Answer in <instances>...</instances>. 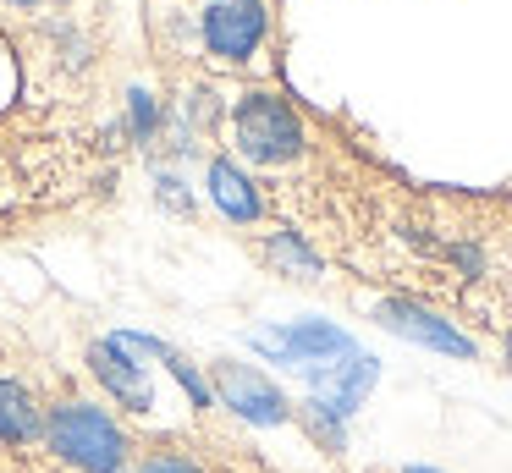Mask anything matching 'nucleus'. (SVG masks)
Segmentation results:
<instances>
[{
    "instance_id": "obj_1",
    "label": "nucleus",
    "mask_w": 512,
    "mask_h": 473,
    "mask_svg": "<svg viewBox=\"0 0 512 473\" xmlns=\"http://www.w3.org/2000/svg\"><path fill=\"white\" fill-rule=\"evenodd\" d=\"M39 473H133V424L78 380H45Z\"/></svg>"
},
{
    "instance_id": "obj_2",
    "label": "nucleus",
    "mask_w": 512,
    "mask_h": 473,
    "mask_svg": "<svg viewBox=\"0 0 512 473\" xmlns=\"http://www.w3.org/2000/svg\"><path fill=\"white\" fill-rule=\"evenodd\" d=\"M226 132H232V160L248 165V171L265 176H292L298 165H309L314 138L303 127V116L292 110L287 94L276 88H243L226 116Z\"/></svg>"
},
{
    "instance_id": "obj_3",
    "label": "nucleus",
    "mask_w": 512,
    "mask_h": 473,
    "mask_svg": "<svg viewBox=\"0 0 512 473\" xmlns=\"http://www.w3.org/2000/svg\"><path fill=\"white\" fill-rule=\"evenodd\" d=\"M133 473H270L248 446L210 429H133Z\"/></svg>"
},
{
    "instance_id": "obj_4",
    "label": "nucleus",
    "mask_w": 512,
    "mask_h": 473,
    "mask_svg": "<svg viewBox=\"0 0 512 473\" xmlns=\"http://www.w3.org/2000/svg\"><path fill=\"white\" fill-rule=\"evenodd\" d=\"M45 451V374L0 358V473H39Z\"/></svg>"
},
{
    "instance_id": "obj_5",
    "label": "nucleus",
    "mask_w": 512,
    "mask_h": 473,
    "mask_svg": "<svg viewBox=\"0 0 512 473\" xmlns=\"http://www.w3.org/2000/svg\"><path fill=\"white\" fill-rule=\"evenodd\" d=\"M199 39L221 72H243L270 44V6L265 0H210L199 11Z\"/></svg>"
},
{
    "instance_id": "obj_6",
    "label": "nucleus",
    "mask_w": 512,
    "mask_h": 473,
    "mask_svg": "<svg viewBox=\"0 0 512 473\" xmlns=\"http://www.w3.org/2000/svg\"><path fill=\"white\" fill-rule=\"evenodd\" d=\"M210 385H215V402L232 407L243 424H259V429L292 424V402L281 396L276 380H265V374L254 369V363L215 358V363H210Z\"/></svg>"
},
{
    "instance_id": "obj_7",
    "label": "nucleus",
    "mask_w": 512,
    "mask_h": 473,
    "mask_svg": "<svg viewBox=\"0 0 512 473\" xmlns=\"http://www.w3.org/2000/svg\"><path fill=\"white\" fill-rule=\"evenodd\" d=\"M254 347L270 352L276 363L309 369V380H314V374H325L331 363H342V358H353V352H358L353 336L336 330L331 319H292V325H281V330H259Z\"/></svg>"
},
{
    "instance_id": "obj_8",
    "label": "nucleus",
    "mask_w": 512,
    "mask_h": 473,
    "mask_svg": "<svg viewBox=\"0 0 512 473\" xmlns=\"http://www.w3.org/2000/svg\"><path fill=\"white\" fill-rule=\"evenodd\" d=\"M375 319L391 330V336L419 341V347H435V352H446V358H479V341L463 336L452 319L435 314L430 303H419V297H380Z\"/></svg>"
},
{
    "instance_id": "obj_9",
    "label": "nucleus",
    "mask_w": 512,
    "mask_h": 473,
    "mask_svg": "<svg viewBox=\"0 0 512 473\" xmlns=\"http://www.w3.org/2000/svg\"><path fill=\"white\" fill-rule=\"evenodd\" d=\"M89 374L105 385V402L116 407V413H133V418H149V407H155V391H149L144 369L133 363V347H127L122 336H105V341H89Z\"/></svg>"
},
{
    "instance_id": "obj_10",
    "label": "nucleus",
    "mask_w": 512,
    "mask_h": 473,
    "mask_svg": "<svg viewBox=\"0 0 512 473\" xmlns=\"http://www.w3.org/2000/svg\"><path fill=\"white\" fill-rule=\"evenodd\" d=\"M204 182H210V204L221 209L232 226H254V220L270 215V193L265 182H259L248 165H237L232 154H215L210 171H204Z\"/></svg>"
},
{
    "instance_id": "obj_11",
    "label": "nucleus",
    "mask_w": 512,
    "mask_h": 473,
    "mask_svg": "<svg viewBox=\"0 0 512 473\" xmlns=\"http://www.w3.org/2000/svg\"><path fill=\"white\" fill-rule=\"evenodd\" d=\"M259 259H265L270 270L292 275V281H320V275H325L320 248H314L298 226H276V231H270V237L259 242Z\"/></svg>"
},
{
    "instance_id": "obj_12",
    "label": "nucleus",
    "mask_w": 512,
    "mask_h": 473,
    "mask_svg": "<svg viewBox=\"0 0 512 473\" xmlns=\"http://www.w3.org/2000/svg\"><path fill=\"white\" fill-rule=\"evenodd\" d=\"M160 127H166L160 99L144 94V88H133V99H127V138H133V149H149V143L160 138Z\"/></svg>"
},
{
    "instance_id": "obj_13",
    "label": "nucleus",
    "mask_w": 512,
    "mask_h": 473,
    "mask_svg": "<svg viewBox=\"0 0 512 473\" xmlns=\"http://www.w3.org/2000/svg\"><path fill=\"white\" fill-rule=\"evenodd\" d=\"M0 6H17V11H34V6H67V0H0Z\"/></svg>"
},
{
    "instance_id": "obj_14",
    "label": "nucleus",
    "mask_w": 512,
    "mask_h": 473,
    "mask_svg": "<svg viewBox=\"0 0 512 473\" xmlns=\"http://www.w3.org/2000/svg\"><path fill=\"white\" fill-rule=\"evenodd\" d=\"M501 363L512 369V325H501Z\"/></svg>"
},
{
    "instance_id": "obj_15",
    "label": "nucleus",
    "mask_w": 512,
    "mask_h": 473,
    "mask_svg": "<svg viewBox=\"0 0 512 473\" xmlns=\"http://www.w3.org/2000/svg\"><path fill=\"white\" fill-rule=\"evenodd\" d=\"M408 473H435V468H408Z\"/></svg>"
}]
</instances>
